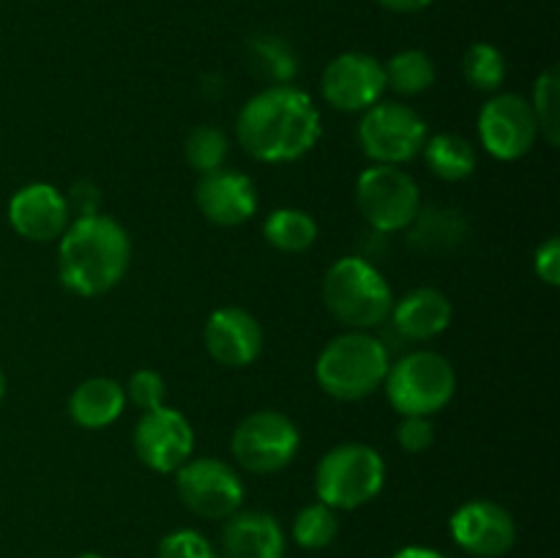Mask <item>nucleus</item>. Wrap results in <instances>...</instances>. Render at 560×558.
<instances>
[{"instance_id":"15","label":"nucleus","mask_w":560,"mask_h":558,"mask_svg":"<svg viewBox=\"0 0 560 558\" xmlns=\"http://www.w3.org/2000/svg\"><path fill=\"white\" fill-rule=\"evenodd\" d=\"M208 356L228 370H244L262 353V326L252 312L241 306H219L208 315L202 328Z\"/></svg>"},{"instance_id":"19","label":"nucleus","mask_w":560,"mask_h":558,"mask_svg":"<svg viewBox=\"0 0 560 558\" xmlns=\"http://www.w3.org/2000/svg\"><path fill=\"white\" fill-rule=\"evenodd\" d=\"M392 323L397 334L410 342H427L452 326L454 306L446 293L435 288H416L402 299H394Z\"/></svg>"},{"instance_id":"21","label":"nucleus","mask_w":560,"mask_h":558,"mask_svg":"<svg viewBox=\"0 0 560 558\" xmlns=\"http://www.w3.org/2000/svg\"><path fill=\"white\" fill-rule=\"evenodd\" d=\"M410 230V246L421 255H441V252L454 249L465 235V219L452 208H419Z\"/></svg>"},{"instance_id":"24","label":"nucleus","mask_w":560,"mask_h":558,"mask_svg":"<svg viewBox=\"0 0 560 558\" xmlns=\"http://www.w3.org/2000/svg\"><path fill=\"white\" fill-rule=\"evenodd\" d=\"M383 71H386V88L397 91L399 96H419L435 85V60L424 49H402L392 55Z\"/></svg>"},{"instance_id":"28","label":"nucleus","mask_w":560,"mask_h":558,"mask_svg":"<svg viewBox=\"0 0 560 558\" xmlns=\"http://www.w3.org/2000/svg\"><path fill=\"white\" fill-rule=\"evenodd\" d=\"M560 74L556 66L541 71L536 77L534 98H530V109L536 115V126H539V137H545L547 146L556 148L560 142Z\"/></svg>"},{"instance_id":"27","label":"nucleus","mask_w":560,"mask_h":558,"mask_svg":"<svg viewBox=\"0 0 560 558\" xmlns=\"http://www.w3.org/2000/svg\"><path fill=\"white\" fill-rule=\"evenodd\" d=\"M463 77L470 88L485 93H495L506 80V58L495 44H470L463 58Z\"/></svg>"},{"instance_id":"38","label":"nucleus","mask_w":560,"mask_h":558,"mask_svg":"<svg viewBox=\"0 0 560 558\" xmlns=\"http://www.w3.org/2000/svg\"><path fill=\"white\" fill-rule=\"evenodd\" d=\"M74 558H104V556H98V553H80V556Z\"/></svg>"},{"instance_id":"29","label":"nucleus","mask_w":560,"mask_h":558,"mask_svg":"<svg viewBox=\"0 0 560 558\" xmlns=\"http://www.w3.org/2000/svg\"><path fill=\"white\" fill-rule=\"evenodd\" d=\"M230 153V140L222 129L217 126H197L189 131L184 142V156L189 162L191 170H197L200 175L213 173V170L224 167Z\"/></svg>"},{"instance_id":"30","label":"nucleus","mask_w":560,"mask_h":558,"mask_svg":"<svg viewBox=\"0 0 560 558\" xmlns=\"http://www.w3.org/2000/svg\"><path fill=\"white\" fill-rule=\"evenodd\" d=\"M156 558H219V553L200 531L178 528L159 542Z\"/></svg>"},{"instance_id":"5","label":"nucleus","mask_w":560,"mask_h":558,"mask_svg":"<svg viewBox=\"0 0 560 558\" xmlns=\"http://www.w3.org/2000/svg\"><path fill=\"white\" fill-rule=\"evenodd\" d=\"M386 485V460L366 443H339L328 449L315 470L317 501L331 509H359L375 501Z\"/></svg>"},{"instance_id":"31","label":"nucleus","mask_w":560,"mask_h":558,"mask_svg":"<svg viewBox=\"0 0 560 558\" xmlns=\"http://www.w3.org/2000/svg\"><path fill=\"white\" fill-rule=\"evenodd\" d=\"M126 403H131L140 410H153L159 405H164V394H167V381L162 377V372L156 370H137L135 375L126 383Z\"/></svg>"},{"instance_id":"18","label":"nucleus","mask_w":560,"mask_h":558,"mask_svg":"<svg viewBox=\"0 0 560 558\" xmlns=\"http://www.w3.org/2000/svg\"><path fill=\"white\" fill-rule=\"evenodd\" d=\"M219 558H284V531L268 512H235L224 520Z\"/></svg>"},{"instance_id":"26","label":"nucleus","mask_w":560,"mask_h":558,"mask_svg":"<svg viewBox=\"0 0 560 558\" xmlns=\"http://www.w3.org/2000/svg\"><path fill=\"white\" fill-rule=\"evenodd\" d=\"M339 534L337 509L323 501L306 503L293 520V542L304 550H326Z\"/></svg>"},{"instance_id":"14","label":"nucleus","mask_w":560,"mask_h":558,"mask_svg":"<svg viewBox=\"0 0 560 558\" xmlns=\"http://www.w3.org/2000/svg\"><path fill=\"white\" fill-rule=\"evenodd\" d=\"M323 98L339 113H364L386 93V71L370 53H342L323 71Z\"/></svg>"},{"instance_id":"8","label":"nucleus","mask_w":560,"mask_h":558,"mask_svg":"<svg viewBox=\"0 0 560 558\" xmlns=\"http://www.w3.org/2000/svg\"><path fill=\"white\" fill-rule=\"evenodd\" d=\"M355 206L377 233L408 230L421 208V191L413 175L397 164H372L355 178Z\"/></svg>"},{"instance_id":"36","label":"nucleus","mask_w":560,"mask_h":558,"mask_svg":"<svg viewBox=\"0 0 560 558\" xmlns=\"http://www.w3.org/2000/svg\"><path fill=\"white\" fill-rule=\"evenodd\" d=\"M392 558H446L441 550H435V547H424V545H408L402 547V550L394 553Z\"/></svg>"},{"instance_id":"17","label":"nucleus","mask_w":560,"mask_h":558,"mask_svg":"<svg viewBox=\"0 0 560 558\" xmlns=\"http://www.w3.org/2000/svg\"><path fill=\"white\" fill-rule=\"evenodd\" d=\"M69 222L71 211L66 195L52 184H27L9 200V224L25 241H58Z\"/></svg>"},{"instance_id":"3","label":"nucleus","mask_w":560,"mask_h":558,"mask_svg":"<svg viewBox=\"0 0 560 558\" xmlns=\"http://www.w3.org/2000/svg\"><path fill=\"white\" fill-rule=\"evenodd\" d=\"M392 367L386 345L370 332H345L328 339L315 361L317 386L339 403H359L386 381Z\"/></svg>"},{"instance_id":"13","label":"nucleus","mask_w":560,"mask_h":558,"mask_svg":"<svg viewBox=\"0 0 560 558\" xmlns=\"http://www.w3.org/2000/svg\"><path fill=\"white\" fill-rule=\"evenodd\" d=\"M452 539L470 558H501L517 545V523L506 507L487 498L463 503L448 520Z\"/></svg>"},{"instance_id":"10","label":"nucleus","mask_w":560,"mask_h":558,"mask_svg":"<svg viewBox=\"0 0 560 558\" xmlns=\"http://www.w3.org/2000/svg\"><path fill=\"white\" fill-rule=\"evenodd\" d=\"M175 492L191 514L206 520H228L244 503V481L238 470L217 457H189L175 470Z\"/></svg>"},{"instance_id":"9","label":"nucleus","mask_w":560,"mask_h":558,"mask_svg":"<svg viewBox=\"0 0 560 558\" xmlns=\"http://www.w3.org/2000/svg\"><path fill=\"white\" fill-rule=\"evenodd\" d=\"M359 146L364 156H370L375 164H397L416 159L424 148L430 129L427 120L416 113L413 107L402 102H377L370 109L361 113Z\"/></svg>"},{"instance_id":"34","label":"nucleus","mask_w":560,"mask_h":558,"mask_svg":"<svg viewBox=\"0 0 560 558\" xmlns=\"http://www.w3.org/2000/svg\"><path fill=\"white\" fill-rule=\"evenodd\" d=\"M534 268L536 277L541 279L550 288H558L560 284V241L558 235H550L545 244H539L534 255Z\"/></svg>"},{"instance_id":"16","label":"nucleus","mask_w":560,"mask_h":558,"mask_svg":"<svg viewBox=\"0 0 560 558\" xmlns=\"http://www.w3.org/2000/svg\"><path fill=\"white\" fill-rule=\"evenodd\" d=\"M197 208L208 222L219 228H238L257 211V186L241 170L219 167L200 175L195 189Z\"/></svg>"},{"instance_id":"7","label":"nucleus","mask_w":560,"mask_h":558,"mask_svg":"<svg viewBox=\"0 0 560 558\" xmlns=\"http://www.w3.org/2000/svg\"><path fill=\"white\" fill-rule=\"evenodd\" d=\"M301 432L295 421L282 410H255L235 427L230 438L233 460L255 476H271L288 468L299 454Z\"/></svg>"},{"instance_id":"32","label":"nucleus","mask_w":560,"mask_h":558,"mask_svg":"<svg viewBox=\"0 0 560 558\" xmlns=\"http://www.w3.org/2000/svg\"><path fill=\"white\" fill-rule=\"evenodd\" d=\"M397 443L402 452L421 454L435 443V427H432V416H402L397 427Z\"/></svg>"},{"instance_id":"25","label":"nucleus","mask_w":560,"mask_h":558,"mask_svg":"<svg viewBox=\"0 0 560 558\" xmlns=\"http://www.w3.org/2000/svg\"><path fill=\"white\" fill-rule=\"evenodd\" d=\"M249 63L271 85H290L299 60L290 44L279 36H255L249 42Z\"/></svg>"},{"instance_id":"11","label":"nucleus","mask_w":560,"mask_h":558,"mask_svg":"<svg viewBox=\"0 0 560 558\" xmlns=\"http://www.w3.org/2000/svg\"><path fill=\"white\" fill-rule=\"evenodd\" d=\"M135 454L145 468L156 474H175L195 452V430L180 410L159 405L142 410L135 425Z\"/></svg>"},{"instance_id":"35","label":"nucleus","mask_w":560,"mask_h":558,"mask_svg":"<svg viewBox=\"0 0 560 558\" xmlns=\"http://www.w3.org/2000/svg\"><path fill=\"white\" fill-rule=\"evenodd\" d=\"M375 3L388 11H397V14H413V11L427 9L432 0H375Z\"/></svg>"},{"instance_id":"1","label":"nucleus","mask_w":560,"mask_h":558,"mask_svg":"<svg viewBox=\"0 0 560 558\" xmlns=\"http://www.w3.org/2000/svg\"><path fill=\"white\" fill-rule=\"evenodd\" d=\"M235 137L257 162H295L320 140V113L301 88L268 85L241 107Z\"/></svg>"},{"instance_id":"22","label":"nucleus","mask_w":560,"mask_h":558,"mask_svg":"<svg viewBox=\"0 0 560 558\" xmlns=\"http://www.w3.org/2000/svg\"><path fill=\"white\" fill-rule=\"evenodd\" d=\"M421 153H424L430 173L438 175L441 181H448V184L465 181L476 170L474 142L463 135H454V131H441V135L427 137Z\"/></svg>"},{"instance_id":"37","label":"nucleus","mask_w":560,"mask_h":558,"mask_svg":"<svg viewBox=\"0 0 560 558\" xmlns=\"http://www.w3.org/2000/svg\"><path fill=\"white\" fill-rule=\"evenodd\" d=\"M3 392H5V377H3V370H0V399H3Z\"/></svg>"},{"instance_id":"12","label":"nucleus","mask_w":560,"mask_h":558,"mask_svg":"<svg viewBox=\"0 0 560 558\" xmlns=\"http://www.w3.org/2000/svg\"><path fill=\"white\" fill-rule=\"evenodd\" d=\"M479 140L490 156L514 162L530 153L539 126L530 102L520 93H495L479 113Z\"/></svg>"},{"instance_id":"6","label":"nucleus","mask_w":560,"mask_h":558,"mask_svg":"<svg viewBox=\"0 0 560 558\" xmlns=\"http://www.w3.org/2000/svg\"><path fill=\"white\" fill-rule=\"evenodd\" d=\"M383 386L399 416H435L457 394V372L435 350H410L388 367Z\"/></svg>"},{"instance_id":"20","label":"nucleus","mask_w":560,"mask_h":558,"mask_svg":"<svg viewBox=\"0 0 560 558\" xmlns=\"http://www.w3.org/2000/svg\"><path fill=\"white\" fill-rule=\"evenodd\" d=\"M126 408V392L113 377H88L77 383L69 397V416L77 427L102 430L120 419Z\"/></svg>"},{"instance_id":"4","label":"nucleus","mask_w":560,"mask_h":558,"mask_svg":"<svg viewBox=\"0 0 560 558\" xmlns=\"http://www.w3.org/2000/svg\"><path fill=\"white\" fill-rule=\"evenodd\" d=\"M326 310L350 332H372L392 315L394 293L386 277L364 257H339L320 284Z\"/></svg>"},{"instance_id":"33","label":"nucleus","mask_w":560,"mask_h":558,"mask_svg":"<svg viewBox=\"0 0 560 558\" xmlns=\"http://www.w3.org/2000/svg\"><path fill=\"white\" fill-rule=\"evenodd\" d=\"M66 202H69V211L77 213V217H93V213H102V189L93 181L82 178L71 184Z\"/></svg>"},{"instance_id":"23","label":"nucleus","mask_w":560,"mask_h":558,"mask_svg":"<svg viewBox=\"0 0 560 558\" xmlns=\"http://www.w3.org/2000/svg\"><path fill=\"white\" fill-rule=\"evenodd\" d=\"M262 235L273 249L284 255H299L317 241V222L312 213L301 208H277L262 222Z\"/></svg>"},{"instance_id":"2","label":"nucleus","mask_w":560,"mask_h":558,"mask_svg":"<svg viewBox=\"0 0 560 558\" xmlns=\"http://www.w3.org/2000/svg\"><path fill=\"white\" fill-rule=\"evenodd\" d=\"M58 241V274L71 293L102 295L129 271L131 239L107 213L77 217Z\"/></svg>"}]
</instances>
